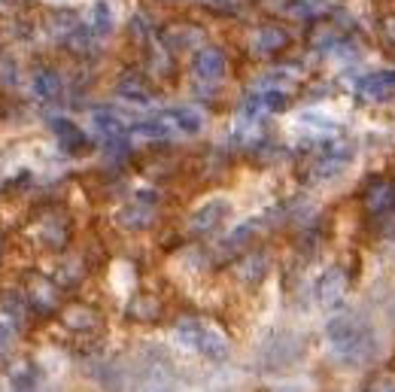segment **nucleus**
<instances>
[{"label":"nucleus","mask_w":395,"mask_h":392,"mask_svg":"<svg viewBox=\"0 0 395 392\" xmlns=\"http://www.w3.org/2000/svg\"><path fill=\"white\" fill-rule=\"evenodd\" d=\"M122 216H131V219H125V226H128V228H143L146 222H149V210H140L137 204H134L131 210L122 213Z\"/></svg>","instance_id":"obj_13"},{"label":"nucleus","mask_w":395,"mask_h":392,"mask_svg":"<svg viewBox=\"0 0 395 392\" xmlns=\"http://www.w3.org/2000/svg\"><path fill=\"white\" fill-rule=\"evenodd\" d=\"M347 292V274L341 267H329L320 280H316V301H320L322 307H335L337 301L344 298Z\"/></svg>","instance_id":"obj_3"},{"label":"nucleus","mask_w":395,"mask_h":392,"mask_svg":"<svg viewBox=\"0 0 395 392\" xmlns=\"http://www.w3.org/2000/svg\"><path fill=\"white\" fill-rule=\"evenodd\" d=\"M222 70H225V58L216 49H204L195 58V73L201 76V80H219Z\"/></svg>","instance_id":"obj_6"},{"label":"nucleus","mask_w":395,"mask_h":392,"mask_svg":"<svg viewBox=\"0 0 395 392\" xmlns=\"http://www.w3.org/2000/svg\"><path fill=\"white\" fill-rule=\"evenodd\" d=\"M310 43H313L316 49L332 46V43H335V28H332V25H325V21H322V25H316V31L310 33Z\"/></svg>","instance_id":"obj_12"},{"label":"nucleus","mask_w":395,"mask_h":392,"mask_svg":"<svg viewBox=\"0 0 395 392\" xmlns=\"http://www.w3.org/2000/svg\"><path fill=\"white\" fill-rule=\"evenodd\" d=\"M256 43H262V52H277V49L286 46V33L280 31V28H265L256 37Z\"/></svg>","instance_id":"obj_9"},{"label":"nucleus","mask_w":395,"mask_h":392,"mask_svg":"<svg viewBox=\"0 0 395 392\" xmlns=\"http://www.w3.org/2000/svg\"><path fill=\"white\" fill-rule=\"evenodd\" d=\"M359 97L365 100H386L395 95V70H383V73H368L356 83Z\"/></svg>","instance_id":"obj_4"},{"label":"nucleus","mask_w":395,"mask_h":392,"mask_svg":"<svg viewBox=\"0 0 395 392\" xmlns=\"http://www.w3.org/2000/svg\"><path fill=\"white\" fill-rule=\"evenodd\" d=\"M392 204H395V195H392L389 183L377 180V183L368 186V192H365V207H368L371 213H386V210H392Z\"/></svg>","instance_id":"obj_5"},{"label":"nucleus","mask_w":395,"mask_h":392,"mask_svg":"<svg viewBox=\"0 0 395 392\" xmlns=\"http://www.w3.org/2000/svg\"><path fill=\"white\" fill-rule=\"evenodd\" d=\"M225 213H228V204H225V201H213V204H207V207L195 216V228H201V231L216 228L219 222H222Z\"/></svg>","instance_id":"obj_7"},{"label":"nucleus","mask_w":395,"mask_h":392,"mask_svg":"<svg viewBox=\"0 0 395 392\" xmlns=\"http://www.w3.org/2000/svg\"><path fill=\"white\" fill-rule=\"evenodd\" d=\"M95 125H98V131H104V134H116L122 128L119 116L110 113V110H98V113H95Z\"/></svg>","instance_id":"obj_11"},{"label":"nucleus","mask_w":395,"mask_h":392,"mask_svg":"<svg viewBox=\"0 0 395 392\" xmlns=\"http://www.w3.org/2000/svg\"><path fill=\"white\" fill-rule=\"evenodd\" d=\"M167 119H177V125L183 131H189V134L201 131V125H204V116H201V110H195V107H179Z\"/></svg>","instance_id":"obj_8"},{"label":"nucleus","mask_w":395,"mask_h":392,"mask_svg":"<svg viewBox=\"0 0 395 392\" xmlns=\"http://www.w3.org/2000/svg\"><path fill=\"white\" fill-rule=\"evenodd\" d=\"M143 392H174V386L167 383V380H155V383H149Z\"/></svg>","instance_id":"obj_14"},{"label":"nucleus","mask_w":395,"mask_h":392,"mask_svg":"<svg viewBox=\"0 0 395 392\" xmlns=\"http://www.w3.org/2000/svg\"><path fill=\"white\" fill-rule=\"evenodd\" d=\"M9 386H13L16 392H28V389H33V368L19 365L16 371L9 374Z\"/></svg>","instance_id":"obj_10"},{"label":"nucleus","mask_w":395,"mask_h":392,"mask_svg":"<svg viewBox=\"0 0 395 392\" xmlns=\"http://www.w3.org/2000/svg\"><path fill=\"white\" fill-rule=\"evenodd\" d=\"M177 341L186 346V350H195L198 356H204L210 362H222L228 356V341L222 334L207 326V322H198V319H183L177 326Z\"/></svg>","instance_id":"obj_2"},{"label":"nucleus","mask_w":395,"mask_h":392,"mask_svg":"<svg viewBox=\"0 0 395 392\" xmlns=\"http://www.w3.org/2000/svg\"><path fill=\"white\" fill-rule=\"evenodd\" d=\"M329 346L332 353L347 365H362L368 359H374L377 353V334L368 326L365 319L349 317V313H341V317L329 319Z\"/></svg>","instance_id":"obj_1"}]
</instances>
